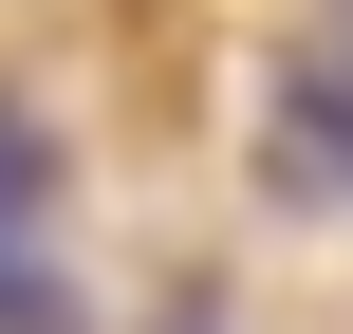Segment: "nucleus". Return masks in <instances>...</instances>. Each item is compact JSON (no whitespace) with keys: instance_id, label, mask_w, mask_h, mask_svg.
Masks as SVG:
<instances>
[{"instance_id":"2","label":"nucleus","mask_w":353,"mask_h":334,"mask_svg":"<svg viewBox=\"0 0 353 334\" xmlns=\"http://www.w3.org/2000/svg\"><path fill=\"white\" fill-rule=\"evenodd\" d=\"M316 167L353 186V74H316Z\"/></svg>"},{"instance_id":"1","label":"nucleus","mask_w":353,"mask_h":334,"mask_svg":"<svg viewBox=\"0 0 353 334\" xmlns=\"http://www.w3.org/2000/svg\"><path fill=\"white\" fill-rule=\"evenodd\" d=\"M0 334H93L74 316V167L19 93H0Z\"/></svg>"}]
</instances>
